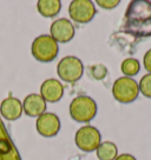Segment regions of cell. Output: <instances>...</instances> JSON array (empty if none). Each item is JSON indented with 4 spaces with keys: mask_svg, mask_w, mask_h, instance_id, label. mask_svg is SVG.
Wrapping results in <instances>:
<instances>
[{
    "mask_svg": "<svg viewBox=\"0 0 151 160\" xmlns=\"http://www.w3.org/2000/svg\"><path fill=\"white\" fill-rule=\"evenodd\" d=\"M35 128L37 132L44 138L55 137L60 131V119L55 113L45 112L44 114L38 117L35 121Z\"/></svg>",
    "mask_w": 151,
    "mask_h": 160,
    "instance_id": "52a82bcc",
    "label": "cell"
},
{
    "mask_svg": "<svg viewBox=\"0 0 151 160\" xmlns=\"http://www.w3.org/2000/svg\"><path fill=\"white\" fill-rule=\"evenodd\" d=\"M31 52L35 60L40 62H51L57 58L59 46L51 35L41 34L33 40Z\"/></svg>",
    "mask_w": 151,
    "mask_h": 160,
    "instance_id": "6da1fadb",
    "label": "cell"
},
{
    "mask_svg": "<svg viewBox=\"0 0 151 160\" xmlns=\"http://www.w3.org/2000/svg\"><path fill=\"white\" fill-rule=\"evenodd\" d=\"M96 7L91 0H73L69 6V15L77 24H87L95 18Z\"/></svg>",
    "mask_w": 151,
    "mask_h": 160,
    "instance_id": "8992f818",
    "label": "cell"
},
{
    "mask_svg": "<svg viewBox=\"0 0 151 160\" xmlns=\"http://www.w3.org/2000/svg\"><path fill=\"white\" fill-rule=\"evenodd\" d=\"M97 158L99 160H115L118 157V148L111 141H104L96 150Z\"/></svg>",
    "mask_w": 151,
    "mask_h": 160,
    "instance_id": "4fadbf2b",
    "label": "cell"
},
{
    "mask_svg": "<svg viewBox=\"0 0 151 160\" xmlns=\"http://www.w3.org/2000/svg\"><path fill=\"white\" fill-rule=\"evenodd\" d=\"M57 73L63 81L73 84L83 77L84 65L79 58L75 55H67L58 62Z\"/></svg>",
    "mask_w": 151,
    "mask_h": 160,
    "instance_id": "3957f363",
    "label": "cell"
},
{
    "mask_svg": "<svg viewBox=\"0 0 151 160\" xmlns=\"http://www.w3.org/2000/svg\"><path fill=\"white\" fill-rule=\"evenodd\" d=\"M75 142L77 147L83 152H93L102 144L101 132L95 126H81L76 132Z\"/></svg>",
    "mask_w": 151,
    "mask_h": 160,
    "instance_id": "5b68a950",
    "label": "cell"
},
{
    "mask_svg": "<svg viewBox=\"0 0 151 160\" xmlns=\"http://www.w3.org/2000/svg\"><path fill=\"white\" fill-rule=\"evenodd\" d=\"M115 160H136V158H135L133 155L128 154V153H124V154L118 155V157H117Z\"/></svg>",
    "mask_w": 151,
    "mask_h": 160,
    "instance_id": "d6986e66",
    "label": "cell"
},
{
    "mask_svg": "<svg viewBox=\"0 0 151 160\" xmlns=\"http://www.w3.org/2000/svg\"><path fill=\"white\" fill-rule=\"evenodd\" d=\"M122 72L125 74V77H133V75H136L138 72H139V68H141V66H139V62H138V60L135 59V58H128L125 59L123 62H122Z\"/></svg>",
    "mask_w": 151,
    "mask_h": 160,
    "instance_id": "5bb4252c",
    "label": "cell"
},
{
    "mask_svg": "<svg viewBox=\"0 0 151 160\" xmlns=\"http://www.w3.org/2000/svg\"><path fill=\"white\" fill-rule=\"evenodd\" d=\"M139 92L146 98H151V73L145 74L139 81Z\"/></svg>",
    "mask_w": 151,
    "mask_h": 160,
    "instance_id": "9a60e30c",
    "label": "cell"
},
{
    "mask_svg": "<svg viewBox=\"0 0 151 160\" xmlns=\"http://www.w3.org/2000/svg\"><path fill=\"white\" fill-rule=\"evenodd\" d=\"M113 98L123 104H129L137 99L139 94V87L136 80L129 77H122L115 81L112 86Z\"/></svg>",
    "mask_w": 151,
    "mask_h": 160,
    "instance_id": "277c9868",
    "label": "cell"
},
{
    "mask_svg": "<svg viewBox=\"0 0 151 160\" xmlns=\"http://www.w3.org/2000/svg\"><path fill=\"white\" fill-rule=\"evenodd\" d=\"M23 112H24L23 104L20 102V100L12 95L4 99L0 104V113L4 119L8 120V121H14V120L19 119Z\"/></svg>",
    "mask_w": 151,
    "mask_h": 160,
    "instance_id": "8fae6325",
    "label": "cell"
},
{
    "mask_svg": "<svg viewBox=\"0 0 151 160\" xmlns=\"http://www.w3.org/2000/svg\"><path fill=\"white\" fill-rule=\"evenodd\" d=\"M38 12L45 18H53L60 12L61 2L59 0H39L37 4Z\"/></svg>",
    "mask_w": 151,
    "mask_h": 160,
    "instance_id": "7c38bea8",
    "label": "cell"
},
{
    "mask_svg": "<svg viewBox=\"0 0 151 160\" xmlns=\"http://www.w3.org/2000/svg\"><path fill=\"white\" fill-rule=\"evenodd\" d=\"M97 114L96 101L87 97L79 95L76 97L70 104V115L71 118L78 122H89Z\"/></svg>",
    "mask_w": 151,
    "mask_h": 160,
    "instance_id": "7a4b0ae2",
    "label": "cell"
},
{
    "mask_svg": "<svg viewBox=\"0 0 151 160\" xmlns=\"http://www.w3.org/2000/svg\"><path fill=\"white\" fill-rule=\"evenodd\" d=\"M143 62H144V67L148 72L151 73V50H149L144 55V59H143Z\"/></svg>",
    "mask_w": 151,
    "mask_h": 160,
    "instance_id": "ac0fdd59",
    "label": "cell"
},
{
    "mask_svg": "<svg viewBox=\"0 0 151 160\" xmlns=\"http://www.w3.org/2000/svg\"><path fill=\"white\" fill-rule=\"evenodd\" d=\"M97 4L106 10H111V8H115L116 6L119 5V0H98Z\"/></svg>",
    "mask_w": 151,
    "mask_h": 160,
    "instance_id": "e0dca14e",
    "label": "cell"
},
{
    "mask_svg": "<svg viewBox=\"0 0 151 160\" xmlns=\"http://www.w3.org/2000/svg\"><path fill=\"white\" fill-rule=\"evenodd\" d=\"M50 32V35L58 44H66L75 37V26L69 19L60 18L52 22Z\"/></svg>",
    "mask_w": 151,
    "mask_h": 160,
    "instance_id": "ba28073f",
    "label": "cell"
},
{
    "mask_svg": "<svg viewBox=\"0 0 151 160\" xmlns=\"http://www.w3.org/2000/svg\"><path fill=\"white\" fill-rule=\"evenodd\" d=\"M46 110V101L41 98L40 94L32 93L25 97L23 101V111L26 115L32 118H38L41 114L45 113Z\"/></svg>",
    "mask_w": 151,
    "mask_h": 160,
    "instance_id": "30bf717a",
    "label": "cell"
},
{
    "mask_svg": "<svg viewBox=\"0 0 151 160\" xmlns=\"http://www.w3.org/2000/svg\"><path fill=\"white\" fill-rule=\"evenodd\" d=\"M90 73L92 75V78H95L96 80H102L107 74V68L102 64H97V65L90 67Z\"/></svg>",
    "mask_w": 151,
    "mask_h": 160,
    "instance_id": "2e32d148",
    "label": "cell"
},
{
    "mask_svg": "<svg viewBox=\"0 0 151 160\" xmlns=\"http://www.w3.org/2000/svg\"><path fill=\"white\" fill-rule=\"evenodd\" d=\"M40 95L46 102H58L64 95V87L59 80L46 79L40 86Z\"/></svg>",
    "mask_w": 151,
    "mask_h": 160,
    "instance_id": "9c48e42d",
    "label": "cell"
}]
</instances>
